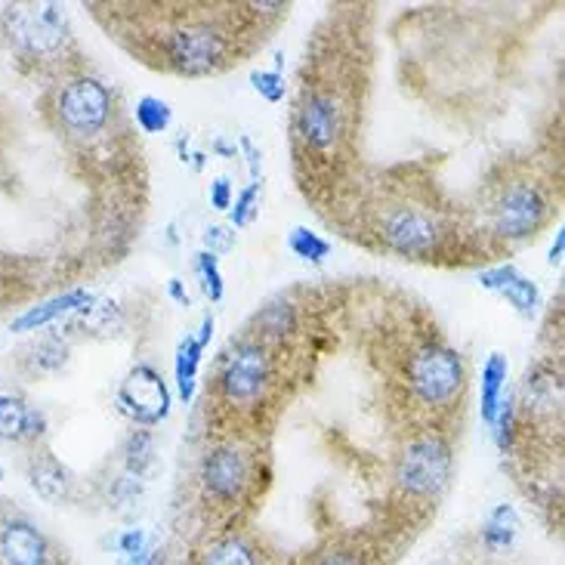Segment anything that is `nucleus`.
Returning <instances> with one entry per match:
<instances>
[{
	"label": "nucleus",
	"instance_id": "f257e3e1",
	"mask_svg": "<svg viewBox=\"0 0 565 565\" xmlns=\"http://www.w3.org/2000/svg\"><path fill=\"white\" fill-rule=\"evenodd\" d=\"M3 29L10 44L25 60H50L65 44V15L56 3H29V7H7Z\"/></svg>",
	"mask_w": 565,
	"mask_h": 565
},
{
	"label": "nucleus",
	"instance_id": "f03ea898",
	"mask_svg": "<svg viewBox=\"0 0 565 565\" xmlns=\"http://www.w3.org/2000/svg\"><path fill=\"white\" fill-rule=\"evenodd\" d=\"M111 96L96 77H75L56 96V118L62 130L77 139L99 134L108 121Z\"/></svg>",
	"mask_w": 565,
	"mask_h": 565
},
{
	"label": "nucleus",
	"instance_id": "7ed1b4c3",
	"mask_svg": "<svg viewBox=\"0 0 565 565\" xmlns=\"http://www.w3.org/2000/svg\"><path fill=\"white\" fill-rule=\"evenodd\" d=\"M408 381L420 402L427 405H448L458 396L463 383V365L458 352L445 347H424L412 355L408 362Z\"/></svg>",
	"mask_w": 565,
	"mask_h": 565
},
{
	"label": "nucleus",
	"instance_id": "20e7f679",
	"mask_svg": "<svg viewBox=\"0 0 565 565\" xmlns=\"http://www.w3.org/2000/svg\"><path fill=\"white\" fill-rule=\"evenodd\" d=\"M451 470L448 445L439 436H420L414 439L398 460V486L414 498H433L445 489Z\"/></svg>",
	"mask_w": 565,
	"mask_h": 565
},
{
	"label": "nucleus",
	"instance_id": "39448f33",
	"mask_svg": "<svg viewBox=\"0 0 565 565\" xmlns=\"http://www.w3.org/2000/svg\"><path fill=\"white\" fill-rule=\"evenodd\" d=\"M226 53H230V44H226L223 31H216L207 22H192L183 29H173L168 38L170 62L189 75L214 72L216 65H223Z\"/></svg>",
	"mask_w": 565,
	"mask_h": 565
},
{
	"label": "nucleus",
	"instance_id": "423d86ee",
	"mask_svg": "<svg viewBox=\"0 0 565 565\" xmlns=\"http://www.w3.org/2000/svg\"><path fill=\"white\" fill-rule=\"evenodd\" d=\"M266 383H269V355L260 343H238L226 352L223 371H220V386L230 402L235 405L257 402Z\"/></svg>",
	"mask_w": 565,
	"mask_h": 565
},
{
	"label": "nucleus",
	"instance_id": "0eeeda50",
	"mask_svg": "<svg viewBox=\"0 0 565 565\" xmlns=\"http://www.w3.org/2000/svg\"><path fill=\"white\" fill-rule=\"evenodd\" d=\"M201 479H204L207 494H214L216 501H238L250 479V467L238 448L220 445L214 451H207V458L201 463Z\"/></svg>",
	"mask_w": 565,
	"mask_h": 565
},
{
	"label": "nucleus",
	"instance_id": "6e6552de",
	"mask_svg": "<svg viewBox=\"0 0 565 565\" xmlns=\"http://www.w3.org/2000/svg\"><path fill=\"white\" fill-rule=\"evenodd\" d=\"M297 130L309 149L331 152L340 139V108L331 93H312L306 96L303 106L297 111Z\"/></svg>",
	"mask_w": 565,
	"mask_h": 565
},
{
	"label": "nucleus",
	"instance_id": "1a4fd4ad",
	"mask_svg": "<svg viewBox=\"0 0 565 565\" xmlns=\"http://www.w3.org/2000/svg\"><path fill=\"white\" fill-rule=\"evenodd\" d=\"M544 201L532 185H516L494 207V232L507 238H525L541 226Z\"/></svg>",
	"mask_w": 565,
	"mask_h": 565
},
{
	"label": "nucleus",
	"instance_id": "9d476101",
	"mask_svg": "<svg viewBox=\"0 0 565 565\" xmlns=\"http://www.w3.org/2000/svg\"><path fill=\"white\" fill-rule=\"evenodd\" d=\"M0 565H50V544L34 522L22 516L0 522Z\"/></svg>",
	"mask_w": 565,
	"mask_h": 565
},
{
	"label": "nucleus",
	"instance_id": "9b49d317",
	"mask_svg": "<svg viewBox=\"0 0 565 565\" xmlns=\"http://www.w3.org/2000/svg\"><path fill=\"white\" fill-rule=\"evenodd\" d=\"M383 242L398 250V254H408V257H417V254H427L439 242V230L429 216L417 214V211H396L383 220Z\"/></svg>",
	"mask_w": 565,
	"mask_h": 565
},
{
	"label": "nucleus",
	"instance_id": "f8f14e48",
	"mask_svg": "<svg viewBox=\"0 0 565 565\" xmlns=\"http://www.w3.org/2000/svg\"><path fill=\"white\" fill-rule=\"evenodd\" d=\"M121 402L139 424H158L168 414V390L152 367H137L121 390Z\"/></svg>",
	"mask_w": 565,
	"mask_h": 565
},
{
	"label": "nucleus",
	"instance_id": "ddd939ff",
	"mask_svg": "<svg viewBox=\"0 0 565 565\" xmlns=\"http://www.w3.org/2000/svg\"><path fill=\"white\" fill-rule=\"evenodd\" d=\"M93 297L87 290H68V294H62V297H53V300H46L41 306H31L25 316H19L13 321V331H38V328H44L53 319H60V316H72L75 309L90 303Z\"/></svg>",
	"mask_w": 565,
	"mask_h": 565
},
{
	"label": "nucleus",
	"instance_id": "4468645a",
	"mask_svg": "<svg viewBox=\"0 0 565 565\" xmlns=\"http://www.w3.org/2000/svg\"><path fill=\"white\" fill-rule=\"evenodd\" d=\"M29 479H31V489L38 491L44 501H53V504L68 501V494H72V479H68V473L62 470L56 460L46 458V455L31 458Z\"/></svg>",
	"mask_w": 565,
	"mask_h": 565
},
{
	"label": "nucleus",
	"instance_id": "2eb2a0df",
	"mask_svg": "<svg viewBox=\"0 0 565 565\" xmlns=\"http://www.w3.org/2000/svg\"><path fill=\"white\" fill-rule=\"evenodd\" d=\"M507 383V362L504 355H491L489 365L482 367V417L486 424H494V414L501 405Z\"/></svg>",
	"mask_w": 565,
	"mask_h": 565
},
{
	"label": "nucleus",
	"instance_id": "dca6fc26",
	"mask_svg": "<svg viewBox=\"0 0 565 565\" xmlns=\"http://www.w3.org/2000/svg\"><path fill=\"white\" fill-rule=\"evenodd\" d=\"M201 565H260L257 563V551L242 541V537H226L214 544L211 551L204 553Z\"/></svg>",
	"mask_w": 565,
	"mask_h": 565
},
{
	"label": "nucleus",
	"instance_id": "f3484780",
	"mask_svg": "<svg viewBox=\"0 0 565 565\" xmlns=\"http://www.w3.org/2000/svg\"><path fill=\"white\" fill-rule=\"evenodd\" d=\"M25 420H29V405L19 396L0 393V439L7 443L25 439Z\"/></svg>",
	"mask_w": 565,
	"mask_h": 565
},
{
	"label": "nucleus",
	"instance_id": "a211bd4d",
	"mask_svg": "<svg viewBox=\"0 0 565 565\" xmlns=\"http://www.w3.org/2000/svg\"><path fill=\"white\" fill-rule=\"evenodd\" d=\"M201 347L195 337H185L180 343V352H177V383H180V396L192 398V390H195V371H199Z\"/></svg>",
	"mask_w": 565,
	"mask_h": 565
},
{
	"label": "nucleus",
	"instance_id": "6ab92c4d",
	"mask_svg": "<svg viewBox=\"0 0 565 565\" xmlns=\"http://www.w3.org/2000/svg\"><path fill=\"white\" fill-rule=\"evenodd\" d=\"M65 343L60 337H44L38 340L29 350V365L38 371V374H50V371H60L65 365Z\"/></svg>",
	"mask_w": 565,
	"mask_h": 565
},
{
	"label": "nucleus",
	"instance_id": "aec40b11",
	"mask_svg": "<svg viewBox=\"0 0 565 565\" xmlns=\"http://www.w3.org/2000/svg\"><path fill=\"white\" fill-rule=\"evenodd\" d=\"M516 525H520V522H516V513L507 504L498 507L489 516V525H486V544L494 547V551L507 547V544L513 541V535H516Z\"/></svg>",
	"mask_w": 565,
	"mask_h": 565
},
{
	"label": "nucleus",
	"instance_id": "412c9836",
	"mask_svg": "<svg viewBox=\"0 0 565 565\" xmlns=\"http://www.w3.org/2000/svg\"><path fill=\"white\" fill-rule=\"evenodd\" d=\"M257 324L263 328V334L285 337L294 328V309H290V303L266 306L260 316H257Z\"/></svg>",
	"mask_w": 565,
	"mask_h": 565
},
{
	"label": "nucleus",
	"instance_id": "4be33fe9",
	"mask_svg": "<svg viewBox=\"0 0 565 565\" xmlns=\"http://www.w3.org/2000/svg\"><path fill=\"white\" fill-rule=\"evenodd\" d=\"M137 121L142 130H149V134H158V130H164L170 121V108L168 103H161V99H154V96H146V99H139L137 106Z\"/></svg>",
	"mask_w": 565,
	"mask_h": 565
},
{
	"label": "nucleus",
	"instance_id": "5701e85b",
	"mask_svg": "<svg viewBox=\"0 0 565 565\" xmlns=\"http://www.w3.org/2000/svg\"><path fill=\"white\" fill-rule=\"evenodd\" d=\"M290 250L303 260H324L328 257V242H321L316 232L294 230L290 232Z\"/></svg>",
	"mask_w": 565,
	"mask_h": 565
},
{
	"label": "nucleus",
	"instance_id": "b1692460",
	"mask_svg": "<svg viewBox=\"0 0 565 565\" xmlns=\"http://www.w3.org/2000/svg\"><path fill=\"white\" fill-rule=\"evenodd\" d=\"M501 294H504L507 300L520 309L522 316H532V312H535L537 288L532 285V281H529V278L516 276L513 281H510V285H507V288H501Z\"/></svg>",
	"mask_w": 565,
	"mask_h": 565
},
{
	"label": "nucleus",
	"instance_id": "393cba45",
	"mask_svg": "<svg viewBox=\"0 0 565 565\" xmlns=\"http://www.w3.org/2000/svg\"><path fill=\"white\" fill-rule=\"evenodd\" d=\"M149 460H152V436H149V433L130 436V445H127V467L139 476L146 470Z\"/></svg>",
	"mask_w": 565,
	"mask_h": 565
},
{
	"label": "nucleus",
	"instance_id": "a878e982",
	"mask_svg": "<svg viewBox=\"0 0 565 565\" xmlns=\"http://www.w3.org/2000/svg\"><path fill=\"white\" fill-rule=\"evenodd\" d=\"M201 276H204V290L220 300V294H223V281H220V273H216V260L214 254H201Z\"/></svg>",
	"mask_w": 565,
	"mask_h": 565
},
{
	"label": "nucleus",
	"instance_id": "bb28decb",
	"mask_svg": "<svg viewBox=\"0 0 565 565\" xmlns=\"http://www.w3.org/2000/svg\"><path fill=\"white\" fill-rule=\"evenodd\" d=\"M254 87L266 96V99H281V93H285V87L278 84V75H254Z\"/></svg>",
	"mask_w": 565,
	"mask_h": 565
},
{
	"label": "nucleus",
	"instance_id": "cd10ccee",
	"mask_svg": "<svg viewBox=\"0 0 565 565\" xmlns=\"http://www.w3.org/2000/svg\"><path fill=\"white\" fill-rule=\"evenodd\" d=\"M319 565H362V556L355 551H343V547H337V551L324 553L319 559Z\"/></svg>",
	"mask_w": 565,
	"mask_h": 565
},
{
	"label": "nucleus",
	"instance_id": "c85d7f7f",
	"mask_svg": "<svg viewBox=\"0 0 565 565\" xmlns=\"http://www.w3.org/2000/svg\"><path fill=\"white\" fill-rule=\"evenodd\" d=\"M513 278H516V273H513L510 266H501V269H491V273H486V276H482V285H486V288L501 290V288H507Z\"/></svg>",
	"mask_w": 565,
	"mask_h": 565
},
{
	"label": "nucleus",
	"instance_id": "c756f323",
	"mask_svg": "<svg viewBox=\"0 0 565 565\" xmlns=\"http://www.w3.org/2000/svg\"><path fill=\"white\" fill-rule=\"evenodd\" d=\"M254 199H257V185H250V189H247L245 195H242V201L235 204V214H232V220H235L238 226H242V223H247V220H250V211H254L250 204H254Z\"/></svg>",
	"mask_w": 565,
	"mask_h": 565
},
{
	"label": "nucleus",
	"instance_id": "7c9ffc66",
	"mask_svg": "<svg viewBox=\"0 0 565 565\" xmlns=\"http://www.w3.org/2000/svg\"><path fill=\"white\" fill-rule=\"evenodd\" d=\"M121 551L127 559H134L137 553L146 551V537H142V532H127V535L121 537Z\"/></svg>",
	"mask_w": 565,
	"mask_h": 565
},
{
	"label": "nucleus",
	"instance_id": "2f4dec72",
	"mask_svg": "<svg viewBox=\"0 0 565 565\" xmlns=\"http://www.w3.org/2000/svg\"><path fill=\"white\" fill-rule=\"evenodd\" d=\"M44 433V414L31 412L29 408V420H25V439H38Z\"/></svg>",
	"mask_w": 565,
	"mask_h": 565
},
{
	"label": "nucleus",
	"instance_id": "473e14b6",
	"mask_svg": "<svg viewBox=\"0 0 565 565\" xmlns=\"http://www.w3.org/2000/svg\"><path fill=\"white\" fill-rule=\"evenodd\" d=\"M211 201H214V207H220V211H223V207H230V183H226V180H216Z\"/></svg>",
	"mask_w": 565,
	"mask_h": 565
},
{
	"label": "nucleus",
	"instance_id": "72a5a7b5",
	"mask_svg": "<svg viewBox=\"0 0 565 565\" xmlns=\"http://www.w3.org/2000/svg\"><path fill=\"white\" fill-rule=\"evenodd\" d=\"M158 563H161V556H158L154 551H142L130 559V565H158Z\"/></svg>",
	"mask_w": 565,
	"mask_h": 565
},
{
	"label": "nucleus",
	"instance_id": "f704fd0d",
	"mask_svg": "<svg viewBox=\"0 0 565 565\" xmlns=\"http://www.w3.org/2000/svg\"><path fill=\"white\" fill-rule=\"evenodd\" d=\"M559 254H563V235H559V238H556V245H553L551 263H559Z\"/></svg>",
	"mask_w": 565,
	"mask_h": 565
}]
</instances>
